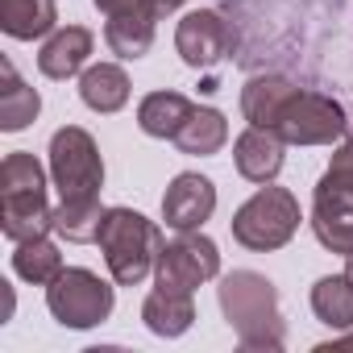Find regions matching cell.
Instances as JSON below:
<instances>
[{
    "instance_id": "6da1fadb",
    "label": "cell",
    "mask_w": 353,
    "mask_h": 353,
    "mask_svg": "<svg viewBox=\"0 0 353 353\" xmlns=\"http://www.w3.org/2000/svg\"><path fill=\"white\" fill-rule=\"evenodd\" d=\"M221 295V312L229 320V328L237 332L241 349H258V353H279L287 345V324L279 312V291L266 274L258 270H233L221 279L216 287Z\"/></svg>"
},
{
    "instance_id": "7a4b0ae2",
    "label": "cell",
    "mask_w": 353,
    "mask_h": 353,
    "mask_svg": "<svg viewBox=\"0 0 353 353\" xmlns=\"http://www.w3.org/2000/svg\"><path fill=\"white\" fill-rule=\"evenodd\" d=\"M96 241H100V254H104L108 274H112L117 287H137V283L154 270L158 250H162L158 225L145 221V216L133 212V208H108Z\"/></svg>"
},
{
    "instance_id": "3957f363",
    "label": "cell",
    "mask_w": 353,
    "mask_h": 353,
    "mask_svg": "<svg viewBox=\"0 0 353 353\" xmlns=\"http://www.w3.org/2000/svg\"><path fill=\"white\" fill-rule=\"evenodd\" d=\"M312 229L324 250L353 254V137L341 141L312 196Z\"/></svg>"
},
{
    "instance_id": "277c9868",
    "label": "cell",
    "mask_w": 353,
    "mask_h": 353,
    "mask_svg": "<svg viewBox=\"0 0 353 353\" xmlns=\"http://www.w3.org/2000/svg\"><path fill=\"white\" fill-rule=\"evenodd\" d=\"M299 229V200L287 188H270L262 183L237 212H233V237L254 250V254H270L283 250Z\"/></svg>"
},
{
    "instance_id": "5b68a950",
    "label": "cell",
    "mask_w": 353,
    "mask_h": 353,
    "mask_svg": "<svg viewBox=\"0 0 353 353\" xmlns=\"http://www.w3.org/2000/svg\"><path fill=\"white\" fill-rule=\"evenodd\" d=\"M50 179L59 188L63 200H83V196H100L104 188V162L100 150L92 141L88 129L67 125L50 137Z\"/></svg>"
},
{
    "instance_id": "8992f818",
    "label": "cell",
    "mask_w": 353,
    "mask_h": 353,
    "mask_svg": "<svg viewBox=\"0 0 353 353\" xmlns=\"http://www.w3.org/2000/svg\"><path fill=\"white\" fill-rule=\"evenodd\" d=\"M46 307L63 328H96L112 316V287L83 266H63L46 287Z\"/></svg>"
},
{
    "instance_id": "52a82bcc",
    "label": "cell",
    "mask_w": 353,
    "mask_h": 353,
    "mask_svg": "<svg viewBox=\"0 0 353 353\" xmlns=\"http://www.w3.org/2000/svg\"><path fill=\"white\" fill-rule=\"evenodd\" d=\"M216 274H221V250L200 229L179 233L174 241H162L158 262H154V279L166 291H196L200 283H208Z\"/></svg>"
},
{
    "instance_id": "ba28073f",
    "label": "cell",
    "mask_w": 353,
    "mask_h": 353,
    "mask_svg": "<svg viewBox=\"0 0 353 353\" xmlns=\"http://www.w3.org/2000/svg\"><path fill=\"white\" fill-rule=\"evenodd\" d=\"M345 108L324 92H295L279 117V137L287 145H332L345 133Z\"/></svg>"
},
{
    "instance_id": "9c48e42d",
    "label": "cell",
    "mask_w": 353,
    "mask_h": 353,
    "mask_svg": "<svg viewBox=\"0 0 353 353\" xmlns=\"http://www.w3.org/2000/svg\"><path fill=\"white\" fill-rule=\"evenodd\" d=\"M174 50H179V59L188 67H216L229 59L233 50V30L221 13L212 9H196L179 21V30H174Z\"/></svg>"
},
{
    "instance_id": "30bf717a",
    "label": "cell",
    "mask_w": 353,
    "mask_h": 353,
    "mask_svg": "<svg viewBox=\"0 0 353 353\" xmlns=\"http://www.w3.org/2000/svg\"><path fill=\"white\" fill-rule=\"evenodd\" d=\"M212 212H216V188H212V179H204V174H196V170L174 174L166 196H162V221H166V229L192 233Z\"/></svg>"
},
{
    "instance_id": "8fae6325",
    "label": "cell",
    "mask_w": 353,
    "mask_h": 353,
    "mask_svg": "<svg viewBox=\"0 0 353 353\" xmlns=\"http://www.w3.org/2000/svg\"><path fill=\"white\" fill-rule=\"evenodd\" d=\"M283 150H287V141L279 137V129L250 125V129L233 141L237 174H241V179H250V183H274L279 170H283Z\"/></svg>"
},
{
    "instance_id": "7c38bea8",
    "label": "cell",
    "mask_w": 353,
    "mask_h": 353,
    "mask_svg": "<svg viewBox=\"0 0 353 353\" xmlns=\"http://www.w3.org/2000/svg\"><path fill=\"white\" fill-rule=\"evenodd\" d=\"M0 229L9 241H34L54 229V208L46 192H0Z\"/></svg>"
},
{
    "instance_id": "4fadbf2b",
    "label": "cell",
    "mask_w": 353,
    "mask_h": 353,
    "mask_svg": "<svg viewBox=\"0 0 353 353\" xmlns=\"http://www.w3.org/2000/svg\"><path fill=\"white\" fill-rule=\"evenodd\" d=\"M141 320L154 336H183L196 320V303H192V291H166V287H154L141 303Z\"/></svg>"
},
{
    "instance_id": "5bb4252c",
    "label": "cell",
    "mask_w": 353,
    "mask_h": 353,
    "mask_svg": "<svg viewBox=\"0 0 353 353\" xmlns=\"http://www.w3.org/2000/svg\"><path fill=\"white\" fill-rule=\"evenodd\" d=\"M92 30H83V26H67V30H59L46 46H42V54H38V71L46 75V79H71L83 63H88V54H92Z\"/></svg>"
},
{
    "instance_id": "9a60e30c",
    "label": "cell",
    "mask_w": 353,
    "mask_h": 353,
    "mask_svg": "<svg viewBox=\"0 0 353 353\" xmlns=\"http://www.w3.org/2000/svg\"><path fill=\"white\" fill-rule=\"evenodd\" d=\"M295 92H299V88H295L291 79H283V75H258V79H250V83L241 88V112H245L250 125L274 129L279 117H283V108H287V100H291Z\"/></svg>"
},
{
    "instance_id": "2e32d148",
    "label": "cell",
    "mask_w": 353,
    "mask_h": 353,
    "mask_svg": "<svg viewBox=\"0 0 353 353\" xmlns=\"http://www.w3.org/2000/svg\"><path fill=\"white\" fill-rule=\"evenodd\" d=\"M192 112H196V104H192L183 92H150V96L137 104V125H141V133H150V137H170V141H174V133L188 125Z\"/></svg>"
},
{
    "instance_id": "e0dca14e",
    "label": "cell",
    "mask_w": 353,
    "mask_h": 353,
    "mask_svg": "<svg viewBox=\"0 0 353 353\" xmlns=\"http://www.w3.org/2000/svg\"><path fill=\"white\" fill-rule=\"evenodd\" d=\"M154 9H133V13H117L104 26V42L117 59H141L154 46Z\"/></svg>"
},
{
    "instance_id": "ac0fdd59",
    "label": "cell",
    "mask_w": 353,
    "mask_h": 353,
    "mask_svg": "<svg viewBox=\"0 0 353 353\" xmlns=\"http://www.w3.org/2000/svg\"><path fill=\"white\" fill-rule=\"evenodd\" d=\"M59 21L54 0H0V30L17 42H34L50 34Z\"/></svg>"
},
{
    "instance_id": "d6986e66",
    "label": "cell",
    "mask_w": 353,
    "mask_h": 353,
    "mask_svg": "<svg viewBox=\"0 0 353 353\" xmlns=\"http://www.w3.org/2000/svg\"><path fill=\"white\" fill-rule=\"evenodd\" d=\"M0 75H5V88H0V129L17 133L42 112V96L17 75V67L9 59H0Z\"/></svg>"
},
{
    "instance_id": "ffe728a7",
    "label": "cell",
    "mask_w": 353,
    "mask_h": 353,
    "mask_svg": "<svg viewBox=\"0 0 353 353\" xmlns=\"http://www.w3.org/2000/svg\"><path fill=\"white\" fill-rule=\"evenodd\" d=\"M79 96L92 112H117L129 104V75L117 63H96L79 79Z\"/></svg>"
},
{
    "instance_id": "44dd1931",
    "label": "cell",
    "mask_w": 353,
    "mask_h": 353,
    "mask_svg": "<svg viewBox=\"0 0 353 353\" xmlns=\"http://www.w3.org/2000/svg\"><path fill=\"white\" fill-rule=\"evenodd\" d=\"M225 141H229V121H225V112H216V108H196V112L188 117V125L174 133V145H179L183 154H196V158L216 154Z\"/></svg>"
},
{
    "instance_id": "7402d4cb",
    "label": "cell",
    "mask_w": 353,
    "mask_h": 353,
    "mask_svg": "<svg viewBox=\"0 0 353 353\" xmlns=\"http://www.w3.org/2000/svg\"><path fill=\"white\" fill-rule=\"evenodd\" d=\"M104 212L100 208V196H83V200H63L54 208V233L75 241V245H88L100 237V225H104Z\"/></svg>"
},
{
    "instance_id": "603a6c76",
    "label": "cell",
    "mask_w": 353,
    "mask_h": 353,
    "mask_svg": "<svg viewBox=\"0 0 353 353\" xmlns=\"http://www.w3.org/2000/svg\"><path fill=\"white\" fill-rule=\"evenodd\" d=\"M312 312L328 328H353V279L328 274L312 287Z\"/></svg>"
},
{
    "instance_id": "cb8c5ba5",
    "label": "cell",
    "mask_w": 353,
    "mask_h": 353,
    "mask_svg": "<svg viewBox=\"0 0 353 353\" xmlns=\"http://www.w3.org/2000/svg\"><path fill=\"white\" fill-rule=\"evenodd\" d=\"M13 270L34 283V287H50L59 274H63V254L46 241V237H34V241H21L17 254H13Z\"/></svg>"
},
{
    "instance_id": "d4e9b609",
    "label": "cell",
    "mask_w": 353,
    "mask_h": 353,
    "mask_svg": "<svg viewBox=\"0 0 353 353\" xmlns=\"http://www.w3.org/2000/svg\"><path fill=\"white\" fill-rule=\"evenodd\" d=\"M92 5H96L104 17H117V13H133V9H154L150 0H92Z\"/></svg>"
},
{
    "instance_id": "484cf974",
    "label": "cell",
    "mask_w": 353,
    "mask_h": 353,
    "mask_svg": "<svg viewBox=\"0 0 353 353\" xmlns=\"http://www.w3.org/2000/svg\"><path fill=\"white\" fill-rule=\"evenodd\" d=\"M150 5H154V13L162 17V13H174L179 5H188V0H150Z\"/></svg>"
},
{
    "instance_id": "4316f807",
    "label": "cell",
    "mask_w": 353,
    "mask_h": 353,
    "mask_svg": "<svg viewBox=\"0 0 353 353\" xmlns=\"http://www.w3.org/2000/svg\"><path fill=\"white\" fill-rule=\"evenodd\" d=\"M345 274L353 279V254H345Z\"/></svg>"
}]
</instances>
